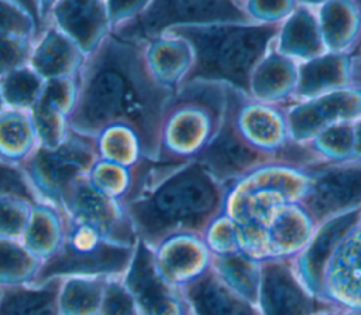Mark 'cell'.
<instances>
[{
    "mask_svg": "<svg viewBox=\"0 0 361 315\" xmlns=\"http://www.w3.org/2000/svg\"><path fill=\"white\" fill-rule=\"evenodd\" d=\"M173 93L152 78L145 42L110 34L79 73L69 127L97 137L107 127L127 126L140 138L144 157L158 161L162 116Z\"/></svg>",
    "mask_w": 361,
    "mask_h": 315,
    "instance_id": "1",
    "label": "cell"
},
{
    "mask_svg": "<svg viewBox=\"0 0 361 315\" xmlns=\"http://www.w3.org/2000/svg\"><path fill=\"white\" fill-rule=\"evenodd\" d=\"M227 191L195 160L161 164L145 158L138 167L135 192L123 208L138 240L154 250L176 234L203 237L224 213Z\"/></svg>",
    "mask_w": 361,
    "mask_h": 315,
    "instance_id": "2",
    "label": "cell"
},
{
    "mask_svg": "<svg viewBox=\"0 0 361 315\" xmlns=\"http://www.w3.org/2000/svg\"><path fill=\"white\" fill-rule=\"evenodd\" d=\"M278 27L254 23L217 24L176 27L165 34L183 38L193 51V64L182 85L223 83L248 95L250 76L269 49Z\"/></svg>",
    "mask_w": 361,
    "mask_h": 315,
    "instance_id": "3",
    "label": "cell"
},
{
    "mask_svg": "<svg viewBox=\"0 0 361 315\" xmlns=\"http://www.w3.org/2000/svg\"><path fill=\"white\" fill-rule=\"evenodd\" d=\"M227 110V85L190 82L168 102L159 138L161 164L193 161L217 134Z\"/></svg>",
    "mask_w": 361,
    "mask_h": 315,
    "instance_id": "4",
    "label": "cell"
},
{
    "mask_svg": "<svg viewBox=\"0 0 361 315\" xmlns=\"http://www.w3.org/2000/svg\"><path fill=\"white\" fill-rule=\"evenodd\" d=\"M134 250L135 247L110 242L93 227L73 220L66 213L62 244L42 263L32 285L69 277L121 278L131 264Z\"/></svg>",
    "mask_w": 361,
    "mask_h": 315,
    "instance_id": "5",
    "label": "cell"
},
{
    "mask_svg": "<svg viewBox=\"0 0 361 315\" xmlns=\"http://www.w3.org/2000/svg\"><path fill=\"white\" fill-rule=\"evenodd\" d=\"M97 160L96 137L71 130L55 148L39 144L20 168L41 201L62 209L73 185L89 175Z\"/></svg>",
    "mask_w": 361,
    "mask_h": 315,
    "instance_id": "6",
    "label": "cell"
},
{
    "mask_svg": "<svg viewBox=\"0 0 361 315\" xmlns=\"http://www.w3.org/2000/svg\"><path fill=\"white\" fill-rule=\"evenodd\" d=\"M250 23L252 21L244 13L240 1L154 0L135 20L111 34L124 41L147 42L176 27Z\"/></svg>",
    "mask_w": 361,
    "mask_h": 315,
    "instance_id": "7",
    "label": "cell"
},
{
    "mask_svg": "<svg viewBox=\"0 0 361 315\" xmlns=\"http://www.w3.org/2000/svg\"><path fill=\"white\" fill-rule=\"evenodd\" d=\"M283 109L290 143L306 145L330 126L361 119V83L354 82L313 99L292 102Z\"/></svg>",
    "mask_w": 361,
    "mask_h": 315,
    "instance_id": "8",
    "label": "cell"
},
{
    "mask_svg": "<svg viewBox=\"0 0 361 315\" xmlns=\"http://www.w3.org/2000/svg\"><path fill=\"white\" fill-rule=\"evenodd\" d=\"M312 185L300 202L316 226L333 218L361 210V162L307 167Z\"/></svg>",
    "mask_w": 361,
    "mask_h": 315,
    "instance_id": "9",
    "label": "cell"
},
{
    "mask_svg": "<svg viewBox=\"0 0 361 315\" xmlns=\"http://www.w3.org/2000/svg\"><path fill=\"white\" fill-rule=\"evenodd\" d=\"M231 119L243 138L258 151L281 161L290 145L283 106L252 100L247 93L227 86Z\"/></svg>",
    "mask_w": 361,
    "mask_h": 315,
    "instance_id": "10",
    "label": "cell"
},
{
    "mask_svg": "<svg viewBox=\"0 0 361 315\" xmlns=\"http://www.w3.org/2000/svg\"><path fill=\"white\" fill-rule=\"evenodd\" d=\"M121 280L140 315H192L180 288L161 277L154 250L141 240L137 242L131 264Z\"/></svg>",
    "mask_w": 361,
    "mask_h": 315,
    "instance_id": "11",
    "label": "cell"
},
{
    "mask_svg": "<svg viewBox=\"0 0 361 315\" xmlns=\"http://www.w3.org/2000/svg\"><path fill=\"white\" fill-rule=\"evenodd\" d=\"M216 181L230 186L259 167L278 161L248 144L237 131L228 103L224 120L204 150L195 158Z\"/></svg>",
    "mask_w": 361,
    "mask_h": 315,
    "instance_id": "12",
    "label": "cell"
},
{
    "mask_svg": "<svg viewBox=\"0 0 361 315\" xmlns=\"http://www.w3.org/2000/svg\"><path fill=\"white\" fill-rule=\"evenodd\" d=\"M62 209L69 218L93 227L113 243L135 247L138 242L123 205L96 191L87 177L73 185Z\"/></svg>",
    "mask_w": 361,
    "mask_h": 315,
    "instance_id": "13",
    "label": "cell"
},
{
    "mask_svg": "<svg viewBox=\"0 0 361 315\" xmlns=\"http://www.w3.org/2000/svg\"><path fill=\"white\" fill-rule=\"evenodd\" d=\"M320 302L361 311V225L357 223L329 258Z\"/></svg>",
    "mask_w": 361,
    "mask_h": 315,
    "instance_id": "14",
    "label": "cell"
},
{
    "mask_svg": "<svg viewBox=\"0 0 361 315\" xmlns=\"http://www.w3.org/2000/svg\"><path fill=\"white\" fill-rule=\"evenodd\" d=\"M324 305L306 291L288 260L262 261L258 297L261 315H313Z\"/></svg>",
    "mask_w": 361,
    "mask_h": 315,
    "instance_id": "15",
    "label": "cell"
},
{
    "mask_svg": "<svg viewBox=\"0 0 361 315\" xmlns=\"http://www.w3.org/2000/svg\"><path fill=\"white\" fill-rule=\"evenodd\" d=\"M360 212L341 215L317 225L305 249L289 260L296 278L319 302L326 264L343 237L358 223Z\"/></svg>",
    "mask_w": 361,
    "mask_h": 315,
    "instance_id": "16",
    "label": "cell"
},
{
    "mask_svg": "<svg viewBox=\"0 0 361 315\" xmlns=\"http://www.w3.org/2000/svg\"><path fill=\"white\" fill-rule=\"evenodd\" d=\"M52 24L71 38L87 58L111 34L106 1L52 3Z\"/></svg>",
    "mask_w": 361,
    "mask_h": 315,
    "instance_id": "17",
    "label": "cell"
},
{
    "mask_svg": "<svg viewBox=\"0 0 361 315\" xmlns=\"http://www.w3.org/2000/svg\"><path fill=\"white\" fill-rule=\"evenodd\" d=\"M154 253L158 273L176 288L192 283L210 268L212 253L197 234L172 236L154 249Z\"/></svg>",
    "mask_w": 361,
    "mask_h": 315,
    "instance_id": "18",
    "label": "cell"
},
{
    "mask_svg": "<svg viewBox=\"0 0 361 315\" xmlns=\"http://www.w3.org/2000/svg\"><path fill=\"white\" fill-rule=\"evenodd\" d=\"M78 96V78L47 82L44 92L31 109L39 144L58 147L69 134V117Z\"/></svg>",
    "mask_w": 361,
    "mask_h": 315,
    "instance_id": "19",
    "label": "cell"
},
{
    "mask_svg": "<svg viewBox=\"0 0 361 315\" xmlns=\"http://www.w3.org/2000/svg\"><path fill=\"white\" fill-rule=\"evenodd\" d=\"M299 81V64L279 54L271 44L248 81V96L259 103L281 106L293 100Z\"/></svg>",
    "mask_w": 361,
    "mask_h": 315,
    "instance_id": "20",
    "label": "cell"
},
{
    "mask_svg": "<svg viewBox=\"0 0 361 315\" xmlns=\"http://www.w3.org/2000/svg\"><path fill=\"white\" fill-rule=\"evenodd\" d=\"M271 260H292L316 230V223L302 203H281L274 208L265 226Z\"/></svg>",
    "mask_w": 361,
    "mask_h": 315,
    "instance_id": "21",
    "label": "cell"
},
{
    "mask_svg": "<svg viewBox=\"0 0 361 315\" xmlns=\"http://www.w3.org/2000/svg\"><path fill=\"white\" fill-rule=\"evenodd\" d=\"M180 291L192 315H261L258 305L233 291L212 267Z\"/></svg>",
    "mask_w": 361,
    "mask_h": 315,
    "instance_id": "22",
    "label": "cell"
},
{
    "mask_svg": "<svg viewBox=\"0 0 361 315\" xmlns=\"http://www.w3.org/2000/svg\"><path fill=\"white\" fill-rule=\"evenodd\" d=\"M272 44L279 54L298 64L327 52L312 3L298 1L296 8L279 24Z\"/></svg>",
    "mask_w": 361,
    "mask_h": 315,
    "instance_id": "23",
    "label": "cell"
},
{
    "mask_svg": "<svg viewBox=\"0 0 361 315\" xmlns=\"http://www.w3.org/2000/svg\"><path fill=\"white\" fill-rule=\"evenodd\" d=\"M85 62L86 57L78 45L52 24L35 41L30 66L49 82L79 78Z\"/></svg>",
    "mask_w": 361,
    "mask_h": 315,
    "instance_id": "24",
    "label": "cell"
},
{
    "mask_svg": "<svg viewBox=\"0 0 361 315\" xmlns=\"http://www.w3.org/2000/svg\"><path fill=\"white\" fill-rule=\"evenodd\" d=\"M353 54L326 52L299 64V81L292 102L307 100L354 83Z\"/></svg>",
    "mask_w": 361,
    "mask_h": 315,
    "instance_id": "25",
    "label": "cell"
},
{
    "mask_svg": "<svg viewBox=\"0 0 361 315\" xmlns=\"http://www.w3.org/2000/svg\"><path fill=\"white\" fill-rule=\"evenodd\" d=\"M327 52L353 54L361 45V4L357 1L312 3Z\"/></svg>",
    "mask_w": 361,
    "mask_h": 315,
    "instance_id": "26",
    "label": "cell"
},
{
    "mask_svg": "<svg viewBox=\"0 0 361 315\" xmlns=\"http://www.w3.org/2000/svg\"><path fill=\"white\" fill-rule=\"evenodd\" d=\"M145 62L161 86L176 92L193 64V51L183 38L164 34L145 42Z\"/></svg>",
    "mask_w": 361,
    "mask_h": 315,
    "instance_id": "27",
    "label": "cell"
},
{
    "mask_svg": "<svg viewBox=\"0 0 361 315\" xmlns=\"http://www.w3.org/2000/svg\"><path fill=\"white\" fill-rule=\"evenodd\" d=\"M65 226L66 212L51 202L39 201L32 206L21 242L44 263L61 247Z\"/></svg>",
    "mask_w": 361,
    "mask_h": 315,
    "instance_id": "28",
    "label": "cell"
},
{
    "mask_svg": "<svg viewBox=\"0 0 361 315\" xmlns=\"http://www.w3.org/2000/svg\"><path fill=\"white\" fill-rule=\"evenodd\" d=\"M62 278L44 284L3 288L0 292V315H61L58 297Z\"/></svg>",
    "mask_w": 361,
    "mask_h": 315,
    "instance_id": "29",
    "label": "cell"
},
{
    "mask_svg": "<svg viewBox=\"0 0 361 315\" xmlns=\"http://www.w3.org/2000/svg\"><path fill=\"white\" fill-rule=\"evenodd\" d=\"M38 145L31 112L4 109L0 113V160L20 167Z\"/></svg>",
    "mask_w": 361,
    "mask_h": 315,
    "instance_id": "30",
    "label": "cell"
},
{
    "mask_svg": "<svg viewBox=\"0 0 361 315\" xmlns=\"http://www.w3.org/2000/svg\"><path fill=\"white\" fill-rule=\"evenodd\" d=\"M210 267L233 291L258 305L262 261L235 251L224 256L212 254Z\"/></svg>",
    "mask_w": 361,
    "mask_h": 315,
    "instance_id": "31",
    "label": "cell"
},
{
    "mask_svg": "<svg viewBox=\"0 0 361 315\" xmlns=\"http://www.w3.org/2000/svg\"><path fill=\"white\" fill-rule=\"evenodd\" d=\"M107 278L69 277L62 280L58 305L61 315H100Z\"/></svg>",
    "mask_w": 361,
    "mask_h": 315,
    "instance_id": "32",
    "label": "cell"
},
{
    "mask_svg": "<svg viewBox=\"0 0 361 315\" xmlns=\"http://www.w3.org/2000/svg\"><path fill=\"white\" fill-rule=\"evenodd\" d=\"M41 266L21 240L0 239V290L32 285Z\"/></svg>",
    "mask_w": 361,
    "mask_h": 315,
    "instance_id": "33",
    "label": "cell"
},
{
    "mask_svg": "<svg viewBox=\"0 0 361 315\" xmlns=\"http://www.w3.org/2000/svg\"><path fill=\"white\" fill-rule=\"evenodd\" d=\"M47 82L28 65L0 78V93L6 109L31 112Z\"/></svg>",
    "mask_w": 361,
    "mask_h": 315,
    "instance_id": "34",
    "label": "cell"
},
{
    "mask_svg": "<svg viewBox=\"0 0 361 315\" xmlns=\"http://www.w3.org/2000/svg\"><path fill=\"white\" fill-rule=\"evenodd\" d=\"M137 165L124 167L99 158L90 170L87 179L96 191L123 205L130 201L135 191Z\"/></svg>",
    "mask_w": 361,
    "mask_h": 315,
    "instance_id": "35",
    "label": "cell"
},
{
    "mask_svg": "<svg viewBox=\"0 0 361 315\" xmlns=\"http://www.w3.org/2000/svg\"><path fill=\"white\" fill-rule=\"evenodd\" d=\"M99 158L124 167H135L145 160L140 138L127 126H111L104 129L97 137Z\"/></svg>",
    "mask_w": 361,
    "mask_h": 315,
    "instance_id": "36",
    "label": "cell"
},
{
    "mask_svg": "<svg viewBox=\"0 0 361 315\" xmlns=\"http://www.w3.org/2000/svg\"><path fill=\"white\" fill-rule=\"evenodd\" d=\"M354 123V121H353ZM338 123L317 134L306 147L320 164H340L353 161L354 126Z\"/></svg>",
    "mask_w": 361,
    "mask_h": 315,
    "instance_id": "37",
    "label": "cell"
},
{
    "mask_svg": "<svg viewBox=\"0 0 361 315\" xmlns=\"http://www.w3.org/2000/svg\"><path fill=\"white\" fill-rule=\"evenodd\" d=\"M34 205L20 196H0V239L21 240Z\"/></svg>",
    "mask_w": 361,
    "mask_h": 315,
    "instance_id": "38",
    "label": "cell"
},
{
    "mask_svg": "<svg viewBox=\"0 0 361 315\" xmlns=\"http://www.w3.org/2000/svg\"><path fill=\"white\" fill-rule=\"evenodd\" d=\"M35 25L16 0H0V40H31L35 44Z\"/></svg>",
    "mask_w": 361,
    "mask_h": 315,
    "instance_id": "39",
    "label": "cell"
},
{
    "mask_svg": "<svg viewBox=\"0 0 361 315\" xmlns=\"http://www.w3.org/2000/svg\"><path fill=\"white\" fill-rule=\"evenodd\" d=\"M204 244L214 256H224L240 251L237 225L226 213L216 218L203 234Z\"/></svg>",
    "mask_w": 361,
    "mask_h": 315,
    "instance_id": "40",
    "label": "cell"
},
{
    "mask_svg": "<svg viewBox=\"0 0 361 315\" xmlns=\"http://www.w3.org/2000/svg\"><path fill=\"white\" fill-rule=\"evenodd\" d=\"M247 17L255 24L279 25L298 6V1H240Z\"/></svg>",
    "mask_w": 361,
    "mask_h": 315,
    "instance_id": "41",
    "label": "cell"
},
{
    "mask_svg": "<svg viewBox=\"0 0 361 315\" xmlns=\"http://www.w3.org/2000/svg\"><path fill=\"white\" fill-rule=\"evenodd\" d=\"M100 315H140L121 278H107Z\"/></svg>",
    "mask_w": 361,
    "mask_h": 315,
    "instance_id": "42",
    "label": "cell"
},
{
    "mask_svg": "<svg viewBox=\"0 0 361 315\" xmlns=\"http://www.w3.org/2000/svg\"><path fill=\"white\" fill-rule=\"evenodd\" d=\"M3 195L20 196L32 203L41 201L28 182L23 170L18 165L7 164L0 160V196Z\"/></svg>",
    "mask_w": 361,
    "mask_h": 315,
    "instance_id": "43",
    "label": "cell"
},
{
    "mask_svg": "<svg viewBox=\"0 0 361 315\" xmlns=\"http://www.w3.org/2000/svg\"><path fill=\"white\" fill-rule=\"evenodd\" d=\"M149 1H106L111 32L130 21L135 20L148 6Z\"/></svg>",
    "mask_w": 361,
    "mask_h": 315,
    "instance_id": "44",
    "label": "cell"
},
{
    "mask_svg": "<svg viewBox=\"0 0 361 315\" xmlns=\"http://www.w3.org/2000/svg\"><path fill=\"white\" fill-rule=\"evenodd\" d=\"M354 126V154L353 162H361V119L353 123Z\"/></svg>",
    "mask_w": 361,
    "mask_h": 315,
    "instance_id": "45",
    "label": "cell"
},
{
    "mask_svg": "<svg viewBox=\"0 0 361 315\" xmlns=\"http://www.w3.org/2000/svg\"><path fill=\"white\" fill-rule=\"evenodd\" d=\"M313 315H340V308L331 307V305H324L319 308Z\"/></svg>",
    "mask_w": 361,
    "mask_h": 315,
    "instance_id": "46",
    "label": "cell"
},
{
    "mask_svg": "<svg viewBox=\"0 0 361 315\" xmlns=\"http://www.w3.org/2000/svg\"><path fill=\"white\" fill-rule=\"evenodd\" d=\"M360 49H361V45H360ZM361 72V52H360V57L355 58V66H354V78L355 75H358Z\"/></svg>",
    "mask_w": 361,
    "mask_h": 315,
    "instance_id": "47",
    "label": "cell"
},
{
    "mask_svg": "<svg viewBox=\"0 0 361 315\" xmlns=\"http://www.w3.org/2000/svg\"><path fill=\"white\" fill-rule=\"evenodd\" d=\"M340 315H361V311H358V309H341L340 308Z\"/></svg>",
    "mask_w": 361,
    "mask_h": 315,
    "instance_id": "48",
    "label": "cell"
},
{
    "mask_svg": "<svg viewBox=\"0 0 361 315\" xmlns=\"http://www.w3.org/2000/svg\"><path fill=\"white\" fill-rule=\"evenodd\" d=\"M4 109H6V106H4V102H3V97H1V93H0V113H1Z\"/></svg>",
    "mask_w": 361,
    "mask_h": 315,
    "instance_id": "49",
    "label": "cell"
},
{
    "mask_svg": "<svg viewBox=\"0 0 361 315\" xmlns=\"http://www.w3.org/2000/svg\"><path fill=\"white\" fill-rule=\"evenodd\" d=\"M358 223L361 225V212H360V219H358Z\"/></svg>",
    "mask_w": 361,
    "mask_h": 315,
    "instance_id": "50",
    "label": "cell"
},
{
    "mask_svg": "<svg viewBox=\"0 0 361 315\" xmlns=\"http://www.w3.org/2000/svg\"><path fill=\"white\" fill-rule=\"evenodd\" d=\"M0 292H1V290H0Z\"/></svg>",
    "mask_w": 361,
    "mask_h": 315,
    "instance_id": "51",
    "label": "cell"
}]
</instances>
